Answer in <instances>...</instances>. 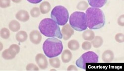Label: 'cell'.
Returning a JSON list of instances; mask_svg holds the SVG:
<instances>
[{
    "label": "cell",
    "mask_w": 124,
    "mask_h": 71,
    "mask_svg": "<svg viewBox=\"0 0 124 71\" xmlns=\"http://www.w3.org/2000/svg\"><path fill=\"white\" fill-rule=\"evenodd\" d=\"M17 53L11 48L5 50L2 52V57L7 60H12L15 58Z\"/></svg>",
    "instance_id": "11"
},
{
    "label": "cell",
    "mask_w": 124,
    "mask_h": 71,
    "mask_svg": "<svg viewBox=\"0 0 124 71\" xmlns=\"http://www.w3.org/2000/svg\"><path fill=\"white\" fill-rule=\"evenodd\" d=\"M9 48H12L17 54H18L20 51V47L17 44H12L10 46Z\"/></svg>",
    "instance_id": "30"
},
{
    "label": "cell",
    "mask_w": 124,
    "mask_h": 71,
    "mask_svg": "<svg viewBox=\"0 0 124 71\" xmlns=\"http://www.w3.org/2000/svg\"><path fill=\"white\" fill-rule=\"evenodd\" d=\"M51 18L59 25L63 26L67 23L69 14L68 9L64 7L58 6L54 8L51 13Z\"/></svg>",
    "instance_id": "5"
},
{
    "label": "cell",
    "mask_w": 124,
    "mask_h": 71,
    "mask_svg": "<svg viewBox=\"0 0 124 71\" xmlns=\"http://www.w3.org/2000/svg\"><path fill=\"white\" fill-rule=\"evenodd\" d=\"M70 24L78 32H82L87 29L86 15L84 12H75L70 16Z\"/></svg>",
    "instance_id": "4"
},
{
    "label": "cell",
    "mask_w": 124,
    "mask_h": 71,
    "mask_svg": "<svg viewBox=\"0 0 124 71\" xmlns=\"http://www.w3.org/2000/svg\"><path fill=\"white\" fill-rule=\"evenodd\" d=\"M89 5L92 7L102 8L107 2L108 0H87Z\"/></svg>",
    "instance_id": "13"
},
{
    "label": "cell",
    "mask_w": 124,
    "mask_h": 71,
    "mask_svg": "<svg viewBox=\"0 0 124 71\" xmlns=\"http://www.w3.org/2000/svg\"><path fill=\"white\" fill-rule=\"evenodd\" d=\"M27 34L24 31H20L18 32L16 35V40L19 42H25L27 40Z\"/></svg>",
    "instance_id": "17"
},
{
    "label": "cell",
    "mask_w": 124,
    "mask_h": 71,
    "mask_svg": "<svg viewBox=\"0 0 124 71\" xmlns=\"http://www.w3.org/2000/svg\"><path fill=\"white\" fill-rule=\"evenodd\" d=\"M8 27L9 29L13 32H18L20 28V24L15 20H13L9 23Z\"/></svg>",
    "instance_id": "19"
},
{
    "label": "cell",
    "mask_w": 124,
    "mask_h": 71,
    "mask_svg": "<svg viewBox=\"0 0 124 71\" xmlns=\"http://www.w3.org/2000/svg\"><path fill=\"white\" fill-rule=\"evenodd\" d=\"M98 56L94 52L88 51L82 54L76 61L77 66L81 69L85 70L86 63H97Z\"/></svg>",
    "instance_id": "6"
},
{
    "label": "cell",
    "mask_w": 124,
    "mask_h": 71,
    "mask_svg": "<svg viewBox=\"0 0 124 71\" xmlns=\"http://www.w3.org/2000/svg\"><path fill=\"white\" fill-rule=\"evenodd\" d=\"M72 57H73V55L69 50H65L62 52L61 58L62 61L64 63H68L70 62L72 59Z\"/></svg>",
    "instance_id": "14"
},
{
    "label": "cell",
    "mask_w": 124,
    "mask_h": 71,
    "mask_svg": "<svg viewBox=\"0 0 124 71\" xmlns=\"http://www.w3.org/2000/svg\"><path fill=\"white\" fill-rule=\"evenodd\" d=\"M11 5V0H0V7L2 8H7Z\"/></svg>",
    "instance_id": "25"
},
{
    "label": "cell",
    "mask_w": 124,
    "mask_h": 71,
    "mask_svg": "<svg viewBox=\"0 0 124 71\" xmlns=\"http://www.w3.org/2000/svg\"><path fill=\"white\" fill-rule=\"evenodd\" d=\"M82 38L86 41H91L95 37L94 32L91 30L88 29L84 32L82 34Z\"/></svg>",
    "instance_id": "16"
},
{
    "label": "cell",
    "mask_w": 124,
    "mask_h": 71,
    "mask_svg": "<svg viewBox=\"0 0 124 71\" xmlns=\"http://www.w3.org/2000/svg\"><path fill=\"white\" fill-rule=\"evenodd\" d=\"M12 1L15 3H19L20 2H22V0H12Z\"/></svg>",
    "instance_id": "33"
},
{
    "label": "cell",
    "mask_w": 124,
    "mask_h": 71,
    "mask_svg": "<svg viewBox=\"0 0 124 71\" xmlns=\"http://www.w3.org/2000/svg\"><path fill=\"white\" fill-rule=\"evenodd\" d=\"M28 13L25 10H20L16 15V17L18 21L22 22H26L29 19Z\"/></svg>",
    "instance_id": "10"
},
{
    "label": "cell",
    "mask_w": 124,
    "mask_h": 71,
    "mask_svg": "<svg viewBox=\"0 0 124 71\" xmlns=\"http://www.w3.org/2000/svg\"><path fill=\"white\" fill-rule=\"evenodd\" d=\"M118 24L121 26H124V15H122L120 16L118 19Z\"/></svg>",
    "instance_id": "29"
},
{
    "label": "cell",
    "mask_w": 124,
    "mask_h": 71,
    "mask_svg": "<svg viewBox=\"0 0 124 71\" xmlns=\"http://www.w3.org/2000/svg\"><path fill=\"white\" fill-rule=\"evenodd\" d=\"M63 45L59 39L52 37L47 39L43 44V50L46 56L49 58L56 57L62 52Z\"/></svg>",
    "instance_id": "3"
},
{
    "label": "cell",
    "mask_w": 124,
    "mask_h": 71,
    "mask_svg": "<svg viewBox=\"0 0 124 71\" xmlns=\"http://www.w3.org/2000/svg\"><path fill=\"white\" fill-rule=\"evenodd\" d=\"M29 38L30 41L34 44H39L42 40V35L38 30H33L30 33Z\"/></svg>",
    "instance_id": "9"
},
{
    "label": "cell",
    "mask_w": 124,
    "mask_h": 71,
    "mask_svg": "<svg viewBox=\"0 0 124 71\" xmlns=\"http://www.w3.org/2000/svg\"><path fill=\"white\" fill-rule=\"evenodd\" d=\"M0 35L2 38L4 39H8L10 36V32L9 30L7 28H2L1 32H0Z\"/></svg>",
    "instance_id": "22"
},
{
    "label": "cell",
    "mask_w": 124,
    "mask_h": 71,
    "mask_svg": "<svg viewBox=\"0 0 124 71\" xmlns=\"http://www.w3.org/2000/svg\"><path fill=\"white\" fill-rule=\"evenodd\" d=\"M114 58V54L111 50H107L103 53L102 59L103 61L105 63H110L112 62Z\"/></svg>",
    "instance_id": "12"
},
{
    "label": "cell",
    "mask_w": 124,
    "mask_h": 71,
    "mask_svg": "<svg viewBox=\"0 0 124 71\" xmlns=\"http://www.w3.org/2000/svg\"><path fill=\"white\" fill-rule=\"evenodd\" d=\"M40 9L37 7H34L30 10V14L33 17H37L40 15Z\"/></svg>",
    "instance_id": "24"
},
{
    "label": "cell",
    "mask_w": 124,
    "mask_h": 71,
    "mask_svg": "<svg viewBox=\"0 0 124 71\" xmlns=\"http://www.w3.org/2000/svg\"><path fill=\"white\" fill-rule=\"evenodd\" d=\"M82 48L84 50H88L91 48L92 44L89 41H85L82 44Z\"/></svg>",
    "instance_id": "28"
},
{
    "label": "cell",
    "mask_w": 124,
    "mask_h": 71,
    "mask_svg": "<svg viewBox=\"0 0 124 71\" xmlns=\"http://www.w3.org/2000/svg\"><path fill=\"white\" fill-rule=\"evenodd\" d=\"M88 7V4L85 1H81L79 2L77 6V9L80 10V11H85V10L87 9Z\"/></svg>",
    "instance_id": "23"
},
{
    "label": "cell",
    "mask_w": 124,
    "mask_h": 71,
    "mask_svg": "<svg viewBox=\"0 0 124 71\" xmlns=\"http://www.w3.org/2000/svg\"><path fill=\"white\" fill-rule=\"evenodd\" d=\"M27 1L30 3L36 4L40 3L41 1H43V0H27Z\"/></svg>",
    "instance_id": "32"
},
{
    "label": "cell",
    "mask_w": 124,
    "mask_h": 71,
    "mask_svg": "<svg viewBox=\"0 0 124 71\" xmlns=\"http://www.w3.org/2000/svg\"><path fill=\"white\" fill-rule=\"evenodd\" d=\"M61 32L62 35H63V38L64 40H67L74 34V30L70 25V24H66L64 25L63 28H62Z\"/></svg>",
    "instance_id": "8"
},
{
    "label": "cell",
    "mask_w": 124,
    "mask_h": 71,
    "mask_svg": "<svg viewBox=\"0 0 124 71\" xmlns=\"http://www.w3.org/2000/svg\"><path fill=\"white\" fill-rule=\"evenodd\" d=\"M86 24L90 29H98L105 24L104 13L100 8L90 7L87 8L85 13Z\"/></svg>",
    "instance_id": "1"
},
{
    "label": "cell",
    "mask_w": 124,
    "mask_h": 71,
    "mask_svg": "<svg viewBox=\"0 0 124 71\" xmlns=\"http://www.w3.org/2000/svg\"><path fill=\"white\" fill-rule=\"evenodd\" d=\"M115 39L117 42L123 43L124 42V34L122 33H118L115 35Z\"/></svg>",
    "instance_id": "26"
},
{
    "label": "cell",
    "mask_w": 124,
    "mask_h": 71,
    "mask_svg": "<svg viewBox=\"0 0 124 71\" xmlns=\"http://www.w3.org/2000/svg\"><path fill=\"white\" fill-rule=\"evenodd\" d=\"M103 43V38L99 36H95L92 40H91V44L94 48H97L100 47Z\"/></svg>",
    "instance_id": "18"
},
{
    "label": "cell",
    "mask_w": 124,
    "mask_h": 71,
    "mask_svg": "<svg viewBox=\"0 0 124 71\" xmlns=\"http://www.w3.org/2000/svg\"><path fill=\"white\" fill-rule=\"evenodd\" d=\"M49 63L52 67L55 68H59L61 66L60 60L57 57L50 58L49 59Z\"/></svg>",
    "instance_id": "21"
},
{
    "label": "cell",
    "mask_w": 124,
    "mask_h": 71,
    "mask_svg": "<svg viewBox=\"0 0 124 71\" xmlns=\"http://www.w3.org/2000/svg\"><path fill=\"white\" fill-rule=\"evenodd\" d=\"M78 69L76 67V66L75 65H70L67 69V71H78Z\"/></svg>",
    "instance_id": "31"
},
{
    "label": "cell",
    "mask_w": 124,
    "mask_h": 71,
    "mask_svg": "<svg viewBox=\"0 0 124 71\" xmlns=\"http://www.w3.org/2000/svg\"><path fill=\"white\" fill-rule=\"evenodd\" d=\"M39 9L41 14H46L50 12L51 9L50 4L47 1L43 2L40 5Z\"/></svg>",
    "instance_id": "15"
},
{
    "label": "cell",
    "mask_w": 124,
    "mask_h": 71,
    "mask_svg": "<svg viewBox=\"0 0 124 71\" xmlns=\"http://www.w3.org/2000/svg\"><path fill=\"white\" fill-rule=\"evenodd\" d=\"M68 48L73 51L78 50L80 47L79 42L76 40H71L68 43Z\"/></svg>",
    "instance_id": "20"
},
{
    "label": "cell",
    "mask_w": 124,
    "mask_h": 71,
    "mask_svg": "<svg viewBox=\"0 0 124 71\" xmlns=\"http://www.w3.org/2000/svg\"><path fill=\"white\" fill-rule=\"evenodd\" d=\"M38 28L41 33L45 36L63 38L59 26L52 18H46L42 20L39 24Z\"/></svg>",
    "instance_id": "2"
},
{
    "label": "cell",
    "mask_w": 124,
    "mask_h": 71,
    "mask_svg": "<svg viewBox=\"0 0 124 71\" xmlns=\"http://www.w3.org/2000/svg\"><path fill=\"white\" fill-rule=\"evenodd\" d=\"M26 70L27 71H39V68L38 67L34 64H29L27 65L26 67Z\"/></svg>",
    "instance_id": "27"
},
{
    "label": "cell",
    "mask_w": 124,
    "mask_h": 71,
    "mask_svg": "<svg viewBox=\"0 0 124 71\" xmlns=\"http://www.w3.org/2000/svg\"><path fill=\"white\" fill-rule=\"evenodd\" d=\"M35 61L40 69L44 70L47 68L48 66V61L44 54L41 53L37 54L35 57Z\"/></svg>",
    "instance_id": "7"
}]
</instances>
